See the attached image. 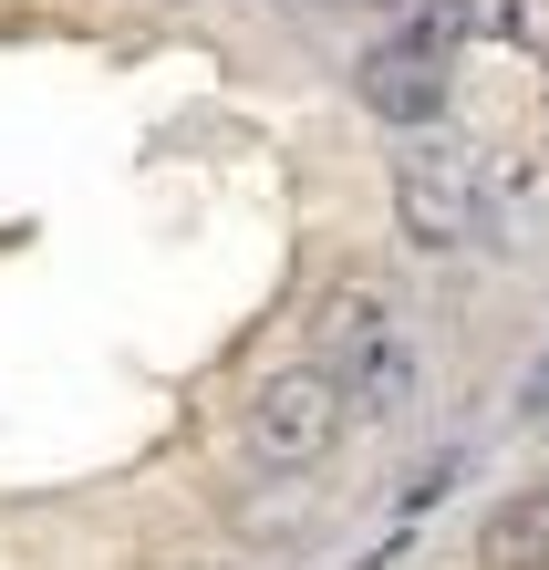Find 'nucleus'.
Masks as SVG:
<instances>
[{
	"label": "nucleus",
	"instance_id": "1",
	"mask_svg": "<svg viewBox=\"0 0 549 570\" xmlns=\"http://www.w3.org/2000/svg\"><path fill=\"white\" fill-rule=\"evenodd\" d=\"M312 332H322V374L342 384L353 415H404V405H415V343H404L394 301L373 281H332Z\"/></svg>",
	"mask_w": 549,
	"mask_h": 570
},
{
	"label": "nucleus",
	"instance_id": "2",
	"mask_svg": "<svg viewBox=\"0 0 549 570\" xmlns=\"http://www.w3.org/2000/svg\"><path fill=\"white\" fill-rule=\"evenodd\" d=\"M394 218L415 249H477L488 239V177L457 136H415L394 156Z\"/></svg>",
	"mask_w": 549,
	"mask_h": 570
},
{
	"label": "nucleus",
	"instance_id": "5",
	"mask_svg": "<svg viewBox=\"0 0 549 570\" xmlns=\"http://www.w3.org/2000/svg\"><path fill=\"white\" fill-rule=\"evenodd\" d=\"M477 560L488 570H549V478L508 488L488 519H477Z\"/></svg>",
	"mask_w": 549,
	"mask_h": 570
},
{
	"label": "nucleus",
	"instance_id": "4",
	"mask_svg": "<svg viewBox=\"0 0 549 570\" xmlns=\"http://www.w3.org/2000/svg\"><path fill=\"white\" fill-rule=\"evenodd\" d=\"M353 94H363L384 125L425 136V125L445 115V94H457V73H445V52H435V42H415V31H384V42L353 62Z\"/></svg>",
	"mask_w": 549,
	"mask_h": 570
},
{
	"label": "nucleus",
	"instance_id": "3",
	"mask_svg": "<svg viewBox=\"0 0 549 570\" xmlns=\"http://www.w3.org/2000/svg\"><path fill=\"white\" fill-rule=\"evenodd\" d=\"M342 384L322 374V363H291V374H269L249 394V456L259 466H322L342 446Z\"/></svg>",
	"mask_w": 549,
	"mask_h": 570
}]
</instances>
